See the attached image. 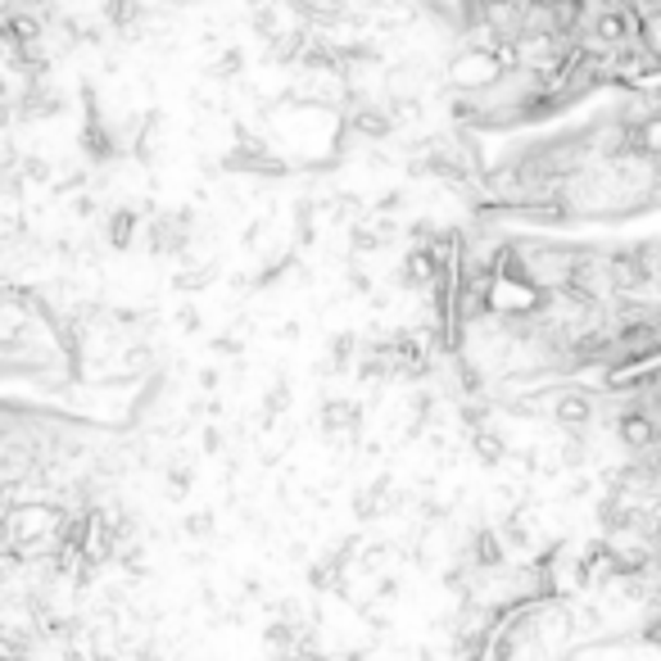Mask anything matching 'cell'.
I'll use <instances>...</instances> for the list:
<instances>
[{"label": "cell", "mask_w": 661, "mask_h": 661, "mask_svg": "<svg viewBox=\"0 0 661 661\" xmlns=\"http://www.w3.org/2000/svg\"><path fill=\"white\" fill-rule=\"evenodd\" d=\"M553 417H557L566 431H585V426L593 422V399L580 395V389H570V395H562V399L553 404Z\"/></svg>", "instance_id": "obj_1"}, {"label": "cell", "mask_w": 661, "mask_h": 661, "mask_svg": "<svg viewBox=\"0 0 661 661\" xmlns=\"http://www.w3.org/2000/svg\"><path fill=\"white\" fill-rule=\"evenodd\" d=\"M132 227H136V218L132 214H113V227H109V240L118 250H128V240H132Z\"/></svg>", "instance_id": "obj_2"}]
</instances>
